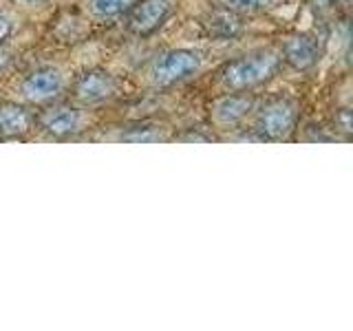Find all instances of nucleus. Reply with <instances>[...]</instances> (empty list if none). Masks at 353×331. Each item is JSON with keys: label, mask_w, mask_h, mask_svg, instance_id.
I'll return each mask as SVG.
<instances>
[{"label": "nucleus", "mask_w": 353, "mask_h": 331, "mask_svg": "<svg viewBox=\"0 0 353 331\" xmlns=\"http://www.w3.org/2000/svg\"><path fill=\"white\" fill-rule=\"evenodd\" d=\"M281 53L274 49H261L250 55H243L239 60H232L221 71V80L230 88V91H250L272 77L281 69Z\"/></svg>", "instance_id": "nucleus-1"}, {"label": "nucleus", "mask_w": 353, "mask_h": 331, "mask_svg": "<svg viewBox=\"0 0 353 331\" xmlns=\"http://www.w3.org/2000/svg\"><path fill=\"white\" fill-rule=\"evenodd\" d=\"M199 69H201L199 53L190 49H172L154 60L150 69V82L157 88H168L196 75Z\"/></svg>", "instance_id": "nucleus-2"}, {"label": "nucleus", "mask_w": 353, "mask_h": 331, "mask_svg": "<svg viewBox=\"0 0 353 331\" xmlns=\"http://www.w3.org/2000/svg\"><path fill=\"white\" fill-rule=\"evenodd\" d=\"M296 124H298V104L290 97H279V99H270L261 108L256 119V130L261 139L281 141L292 135Z\"/></svg>", "instance_id": "nucleus-3"}, {"label": "nucleus", "mask_w": 353, "mask_h": 331, "mask_svg": "<svg viewBox=\"0 0 353 331\" xmlns=\"http://www.w3.org/2000/svg\"><path fill=\"white\" fill-rule=\"evenodd\" d=\"M172 14V5L170 0H137L126 11V27L130 33L135 36H150V33L157 31L165 20Z\"/></svg>", "instance_id": "nucleus-4"}, {"label": "nucleus", "mask_w": 353, "mask_h": 331, "mask_svg": "<svg viewBox=\"0 0 353 331\" xmlns=\"http://www.w3.org/2000/svg\"><path fill=\"white\" fill-rule=\"evenodd\" d=\"M119 91V84L115 80V75H110L108 71L102 69H91L82 73L73 84V97L80 104H102L113 99Z\"/></svg>", "instance_id": "nucleus-5"}, {"label": "nucleus", "mask_w": 353, "mask_h": 331, "mask_svg": "<svg viewBox=\"0 0 353 331\" xmlns=\"http://www.w3.org/2000/svg\"><path fill=\"white\" fill-rule=\"evenodd\" d=\"M22 97L33 104H51L64 91V77L58 69H36L22 80Z\"/></svg>", "instance_id": "nucleus-6"}, {"label": "nucleus", "mask_w": 353, "mask_h": 331, "mask_svg": "<svg viewBox=\"0 0 353 331\" xmlns=\"http://www.w3.org/2000/svg\"><path fill=\"white\" fill-rule=\"evenodd\" d=\"M38 124L42 130H47L53 137H73L84 128V115L80 108H75L71 104H53L49 108H44Z\"/></svg>", "instance_id": "nucleus-7"}, {"label": "nucleus", "mask_w": 353, "mask_h": 331, "mask_svg": "<svg viewBox=\"0 0 353 331\" xmlns=\"http://www.w3.org/2000/svg\"><path fill=\"white\" fill-rule=\"evenodd\" d=\"M281 58L290 66H294L296 71H309L320 58V44L309 33H296L283 44Z\"/></svg>", "instance_id": "nucleus-8"}, {"label": "nucleus", "mask_w": 353, "mask_h": 331, "mask_svg": "<svg viewBox=\"0 0 353 331\" xmlns=\"http://www.w3.org/2000/svg\"><path fill=\"white\" fill-rule=\"evenodd\" d=\"M254 108V99L250 95H225L212 104V121L223 128L241 124Z\"/></svg>", "instance_id": "nucleus-9"}, {"label": "nucleus", "mask_w": 353, "mask_h": 331, "mask_svg": "<svg viewBox=\"0 0 353 331\" xmlns=\"http://www.w3.org/2000/svg\"><path fill=\"white\" fill-rule=\"evenodd\" d=\"M33 126V115L27 106L16 102H0V139L22 137Z\"/></svg>", "instance_id": "nucleus-10"}, {"label": "nucleus", "mask_w": 353, "mask_h": 331, "mask_svg": "<svg viewBox=\"0 0 353 331\" xmlns=\"http://www.w3.org/2000/svg\"><path fill=\"white\" fill-rule=\"evenodd\" d=\"M137 0H88V11L95 20H113L124 16Z\"/></svg>", "instance_id": "nucleus-11"}, {"label": "nucleus", "mask_w": 353, "mask_h": 331, "mask_svg": "<svg viewBox=\"0 0 353 331\" xmlns=\"http://www.w3.org/2000/svg\"><path fill=\"white\" fill-rule=\"evenodd\" d=\"M239 29H241L239 18L234 16V11H228V9L216 11L208 22V31L216 38H232V36H236Z\"/></svg>", "instance_id": "nucleus-12"}, {"label": "nucleus", "mask_w": 353, "mask_h": 331, "mask_svg": "<svg viewBox=\"0 0 353 331\" xmlns=\"http://www.w3.org/2000/svg\"><path fill=\"white\" fill-rule=\"evenodd\" d=\"M216 3L234 14H259L281 5V0H216Z\"/></svg>", "instance_id": "nucleus-13"}, {"label": "nucleus", "mask_w": 353, "mask_h": 331, "mask_svg": "<svg viewBox=\"0 0 353 331\" xmlns=\"http://www.w3.org/2000/svg\"><path fill=\"white\" fill-rule=\"evenodd\" d=\"M121 139H126V141H157L163 137H161V132H157L154 128L141 126V130L137 132V135H121Z\"/></svg>", "instance_id": "nucleus-14"}, {"label": "nucleus", "mask_w": 353, "mask_h": 331, "mask_svg": "<svg viewBox=\"0 0 353 331\" xmlns=\"http://www.w3.org/2000/svg\"><path fill=\"white\" fill-rule=\"evenodd\" d=\"M11 64H14V55H11V51L7 47L0 44V77L11 69Z\"/></svg>", "instance_id": "nucleus-15"}, {"label": "nucleus", "mask_w": 353, "mask_h": 331, "mask_svg": "<svg viewBox=\"0 0 353 331\" xmlns=\"http://www.w3.org/2000/svg\"><path fill=\"white\" fill-rule=\"evenodd\" d=\"M11 29H14V25H11V18L5 14V11H0V44H3L11 36Z\"/></svg>", "instance_id": "nucleus-16"}, {"label": "nucleus", "mask_w": 353, "mask_h": 331, "mask_svg": "<svg viewBox=\"0 0 353 331\" xmlns=\"http://www.w3.org/2000/svg\"><path fill=\"white\" fill-rule=\"evenodd\" d=\"M16 3H22V5H40L44 0H16Z\"/></svg>", "instance_id": "nucleus-17"}, {"label": "nucleus", "mask_w": 353, "mask_h": 331, "mask_svg": "<svg viewBox=\"0 0 353 331\" xmlns=\"http://www.w3.org/2000/svg\"><path fill=\"white\" fill-rule=\"evenodd\" d=\"M334 5H338V7H345V9H347V7L351 5V0H334Z\"/></svg>", "instance_id": "nucleus-18"}]
</instances>
